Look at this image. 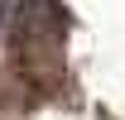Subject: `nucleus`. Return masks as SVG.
Segmentation results:
<instances>
[{
    "mask_svg": "<svg viewBox=\"0 0 125 120\" xmlns=\"http://www.w3.org/2000/svg\"><path fill=\"white\" fill-rule=\"evenodd\" d=\"M10 5H15V0H0V29L10 24Z\"/></svg>",
    "mask_w": 125,
    "mask_h": 120,
    "instance_id": "obj_1",
    "label": "nucleus"
}]
</instances>
